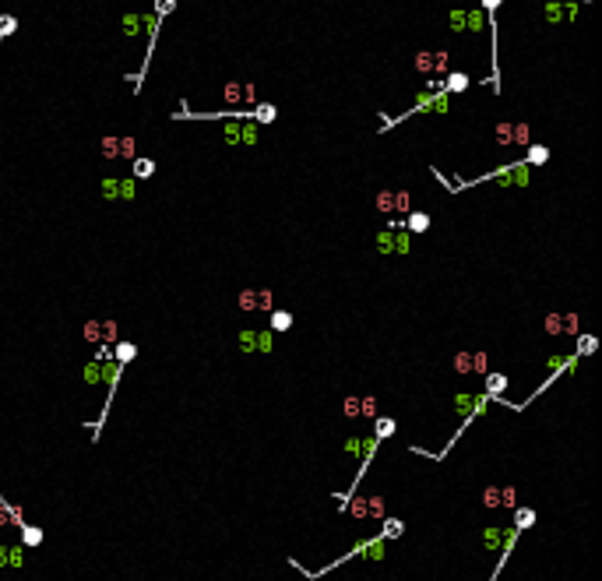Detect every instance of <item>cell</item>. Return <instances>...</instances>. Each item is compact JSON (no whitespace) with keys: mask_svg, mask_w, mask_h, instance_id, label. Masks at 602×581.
<instances>
[{"mask_svg":"<svg viewBox=\"0 0 602 581\" xmlns=\"http://www.w3.org/2000/svg\"><path fill=\"white\" fill-rule=\"evenodd\" d=\"M497 145H514V124H500L497 127Z\"/></svg>","mask_w":602,"mask_h":581,"instance_id":"cell-11","label":"cell"},{"mask_svg":"<svg viewBox=\"0 0 602 581\" xmlns=\"http://www.w3.org/2000/svg\"><path fill=\"white\" fill-rule=\"evenodd\" d=\"M409 204H412V197H409V190H402V194H395V208H402V211H409Z\"/></svg>","mask_w":602,"mask_h":581,"instance_id":"cell-24","label":"cell"},{"mask_svg":"<svg viewBox=\"0 0 602 581\" xmlns=\"http://www.w3.org/2000/svg\"><path fill=\"white\" fill-rule=\"evenodd\" d=\"M99 155H103V159H120V138H113V134L103 138V141H99Z\"/></svg>","mask_w":602,"mask_h":581,"instance_id":"cell-6","label":"cell"},{"mask_svg":"<svg viewBox=\"0 0 602 581\" xmlns=\"http://www.w3.org/2000/svg\"><path fill=\"white\" fill-rule=\"evenodd\" d=\"M134 353H138V349H134L131 342H120V346H117V360H120V363H127V360H134Z\"/></svg>","mask_w":602,"mask_h":581,"instance_id":"cell-16","label":"cell"},{"mask_svg":"<svg viewBox=\"0 0 602 581\" xmlns=\"http://www.w3.org/2000/svg\"><path fill=\"white\" fill-rule=\"evenodd\" d=\"M243 311H254L257 307V289H247V293H240V300H236Z\"/></svg>","mask_w":602,"mask_h":581,"instance_id":"cell-14","label":"cell"},{"mask_svg":"<svg viewBox=\"0 0 602 581\" xmlns=\"http://www.w3.org/2000/svg\"><path fill=\"white\" fill-rule=\"evenodd\" d=\"M103 194H106V197H124V201H131V197H134V180H103Z\"/></svg>","mask_w":602,"mask_h":581,"instance_id":"cell-2","label":"cell"},{"mask_svg":"<svg viewBox=\"0 0 602 581\" xmlns=\"http://www.w3.org/2000/svg\"><path fill=\"white\" fill-rule=\"evenodd\" d=\"M500 542H504V532L490 528V532H486V546H490V549H500Z\"/></svg>","mask_w":602,"mask_h":581,"instance_id":"cell-19","label":"cell"},{"mask_svg":"<svg viewBox=\"0 0 602 581\" xmlns=\"http://www.w3.org/2000/svg\"><path fill=\"white\" fill-rule=\"evenodd\" d=\"M532 521H535V514H532V511H521V514H518V525H521V528H528Z\"/></svg>","mask_w":602,"mask_h":581,"instance_id":"cell-27","label":"cell"},{"mask_svg":"<svg viewBox=\"0 0 602 581\" xmlns=\"http://www.w3.org/2000/svg\"><path fill=\"white\" fill-rule=\"evenodd\" d=\"M15 29H18V22H15V18H8V15L0 18V36H11Z\"/></svg>","mask_w":602,"mask_h":581,"instance_id":"cell-23","label":"cell"},{"mask_svg":"<svg viewBox=\"0 0 602 581\" xmlns=\"http://www.w3.org/2000/svg\"><path fill=\"white\" fill-rule=\"evenodd\" d=\"M346 412H349V416H356V412H360V402H356V398H349V402H346Z\"/></svg>","mask_w":602,"mask_h":581,"instance_id":"cell-28","label":"cell"},{"mask_svg":"<svg viewBox=\"0 0 602 581\" xmlns=\"http://www.w3.org/2000/svg\"><path fill=\"white\" fill-rule=\"evenodd\" d=\"M444 89H447V92H465V89H469V74H451Z\"/></svg>","mask_w":602,"mask_h":581,"instance_id":"cell-9","label":"cell"},{"mask_svg":"<svg viewBox=\"0 0 602 581\" xmlns=\"http://www.w3.org/2000/svg\"><path fill=\"white\" fill-rule=\"evenodd\" d=\"M377 247H381V250H398V254H409V236H405V233H398V236H395L391 229H384V233L377 236Z\"/></svg>","mask_w":602,"mask_h":581,"instance_id":"cell-3","label":"cell"},{"mask_svg":"<svg viewBox=\"0 0 602 581\" xmlns=\"http://www.w3.org/2000/svg\"><path fill=\"white\" fill-rule=\"evenodd\" d=\"M120 155L124 159H134V138H120Z\"/></svg>","mask_w":602,"mask_h":581,"instance_id":"cell-20","label":"cell"},{"mask_svg":"<svg viewBox=\"0 0 602 581\" xmlns=\"http://www.w3.org/2000/svg\"><path fill=\"white\" fill-rule=\"evenodd\" d=\"M447 67V53H416V71L423 74H433V71H444Z\"/></svg>","mask_w":602,"mask_h":581,"instance_id":"cell-1","label":"cell"},{"mask_svg":"<svg viewBox=\"0 0 602 581\" xmlns=\"http://www.w3.org/2000/svg\"><path fill=\"white\" fill-rule=\"evenodd\" d=\"M584 4H588V0H584Z\"/></svg>","mask_w":602,"mask_h":581,"instance_id":"cell-30","label":"cell"},{"mask_svg":"<svg viewBox=\"0 0 602 581\" xmlns=\"http://www.w3.org/2000/svg\"><path fill=\"white\" fill-rule=\"evenodd\" d=\"M85 339H89V342H99V339H103V332H99V325H96V321H89V325H85Z\"/></svg>","mask_w":602,"mask_h":581,"instance_id":"cell-21","label":"cell"},{"mask_svg":"<svg viewBox=\"0 0 602 581\" xmlns=\"http://www.w3.org/2000/svg\"><path fill=\"white\" fill-rule=\"evenodd\" d=\"M240 99H254V85H225V103H240Z\"/></svg>","mask_w":602,"mask_h":581,"instance_id":"cell-4","label":"cell"},{"mask_svg":"<svg viewBox=\"0 0 602 581\" xmlns=\"http://www.w3.org/2000/svg\"><path fill=\"white\" fill-rule=\"evenodd\" d=\"M292 325V314H285V311H275L271 314V332H285Z\"/></svg>","mask_w":602,"mask_h":581,"instance_id":"cell-8","label":"cell"},{"mask_svg":"<svg viewBox=\"0 0 602 581\" xmlns=\"http://www.w3.org/2000/svg\"><path fill=\"white\" fill-rule=\"evenodd\" d=\"M391 430H395V423H391V419H381V426H377V437H388Z\"/></svg>","mask_w":602,"mask_h":581,"instance_id":"cell-26","label":"cell"},{"mask_svg":"<svg viewBox=\"0 0 602 581\" xmlns=\"http://www.w3.org/2000/svg\"><path fill=\"white\" fill-rule=\"evenodd\" d=\"M377 208H381V211H391V208H395V194H391V190H384V194L377 197Z\"/></svg>","mask_w":602,"mask_h":581,"instance_id":"cell-17","label":"cell"},{"mask_svg":"<svg viewBox=\"0 0 602 581\" xmlns=\"http://www.w3.org/2000/svg\"><path fill=\"white\" fill-rule=\"evenodd\" d=\"M152 173H155L152 159H134V176H152Z\"/></svg>","mask_w":602,"mask_h":581,"instance_id":"cell-12","label":"cell"},{"mask_svg":"<svg viewBox=\"0 0 602 581\" xmlns=\"http://www.w3.org/2000/svg\"><path fill=\"white\" fill-rule=\"evenodd\" d=\"M454 405H458V412H465V416L479 409V402H476V398H469V395H458V398H454Z\"/></svg>","mask_w":602,"mask_h":581,"instance_id":"cell-13","label":"cell"},{"mask_svg":"<svg viewBox=\"0 0 602 581\" xmlns=\"http://www.w3.org/2000/svg\"><path fill=\"white\" fill-rule=\"evenodd\" d=\"M409 229H412V233H423V229H430V215H426V211H416V215H409Z\"/></svg>","mask_w":602,"mask_h":581,"instance_id":"cell-7","label":"cell"},{"mask_svg":"<svg viewBox=\"0 0 602 581\" xmlns=\"http://www.w3.org/2000/svg\"><path fill=\"white\" fill-rule=\"evenodd\" d=\"M486 384H490V391L497 395V391H504V388H507V377H504V374H493V377H490Z\"/></svg>","mask_w":602,"mask_h":581,"instance_id":"cell-18","label":"cell"},{"mask_svg":"<svg viewBox=\"0 0 602 581\" xmlns=\"http://www.w3.org/2000/svg\"><path fill=\"white\" fill-rule=\"evenodd\" d=\"M85 381H103V370H99L96 363H89V370H85Z\"/></svg>","mask_w":602,"mask_h":581,"instance_id":"cell-25","label":"cell"},{"mask_svg":"<svg viewBox=\"0 0 602 581\" xmlns=\"http://www.w3.org/2000/svg\"><path fill=\"white\" fill-rule=\"evenodd\" d=\"M254 117H257L261 124H271V120L278 117V110H275L271 103H264V106H257V110H254Z\"/></svg>","mask_w":602,"mask_h":581,"instance_id":"cell-10","label":"cell"},{"mask_svg":"<svg viewBox=\"0 0 602 581\" xmlns=\"http://www.w3.org/2000/svg\"><path fill=\"white\" fill-rule=\"evenodd\" d=\"M39 539H43V532H36V528L25 532V542H39Z\"/></svg>","mask_w":602,"mask_h":581,"instance_id":"cell-29","label":"cell"},{"mask_svg":"<svg viewBox=\"0 0 602 581\" xmlns=\"http://www.w3.org/2000/svg\"><path fill=\"white\" fill-rule=\"evenodd\" d=\"M574 15H577V8H574V4H567V8H560V4H546V18H549V22L574 18Z\"/></svg>","mask_w":602,"mask_h":581,"instance_id":"cell-5","label":"cell"},{"mask_svg":"<svg viewBox=\"0 0 602 581\" xmlns=\"http://www.w3.org/2000/svg\"><path fill=\"white\" fill-rule=\"evenodd\" d=\"M546 159H549V152H546L542 145H535V148L528 152V159H525V162H528V166H539V162H546Z\"/></svg>","mask_w":602,"mask_h":581,"instance_id":"cell-15","label":"cell"},{"mask_svg":"<svg viewBox=\"0 0 602 581\" xmlns=\"http://www.w3.org/2000/svg\"><path fill=\"white\" fill-rule=\"evenodd\" d=\"M454 370H458V374H469V370H472V356H465V353H462V356L454 360Z\"/></svg>","mask_w":602,"mask_h":581,"instance_id":"cell-22","label":"cell"}]
</instances>
